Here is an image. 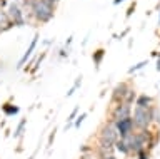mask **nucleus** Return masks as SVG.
Here are the masks:
<instances>
[{"mask_svg": "<svg viewBox=\"0 0 160 159\" xmlns=\"http://www.w3.org/2000/svg\"><path fill=\"white\" fill-rule=\"evenodd\" d=\"M23 10H27L37 24H47L55 15V8L43 0H23Z\"/></svg>", "mask_w": 160, "mask_h": 159, "instance_id": "obj_1", "label": "nucleus"}, {"mask_svg": "<svg viewBox=\"0 0 160 159\" xmlns=\"http://www.w3.org/2000/svg\"><path fill=\"white\" fill-rule=\"evenodd\" d=\"M132 119H133V126L137 131H145V129H152L153 122H152V112L150 107H133L132 111Z\"/></svg>", "mask_w": 160, "mask_h": 159, "instance_id": "obj_2", "label": "nucleus"}, {"mask_svg": "<svg viewBox=\"0 0 160 159\" xmlns=\"http://www.w3.org/2000/svg\"><path fill=\"white\" fill-rule=\"evenodd\" d=\"M118 132L115 129V122L112 121H105L100 124L98 131H97V141H103V142H108V144H115L118 141Z\"/></svg>", "mask_w": 160, "mask_h": 159, "instance_id": "obj_3", "label": "nucleus"}, {"mask_svg": "<svg viewBox=\"0 0 160 159\" xmlns=\"http://www.w3.org/2000/svg\"><path fill=\"white\" fill-rule=\"evenodd\" d=\"M132 111H133V107L128 106V104H125V102L112 104V106H110V111H108V121L117 122V121H122V119L132 117Z\"/></svg>", "mask_w": 160, "mask_h": 159, "instance_id": "obj_4", "label": "nucleus"}, {"mask_svg": "<svg viewBox=\"0 0 160 159\" xmlns=\"http://www.w3.org/2000/svg\"><path fill=\"white\" fill-rule=\"evenodd\" d=\"M7 15L10 17L13 27H23L27 24V19H25V10L18 5L17 2H10L7 7Z\"/></svg>", "mask_w": 160, "mask_h": 159, "instance_id": "obj_5", "label": "nucleus"}, {"mask_svg": "<svg viewBox=\"0 0 160 159\" xmlns=\"http://www.w3.org/2000/svg\"><path fill=\"white\" fill-rule=\"evenodd\" d=\"M130 89H132L130 82H127V81L118 82L117 86L112 89V94H110V104H120V102H123Z\"/></svg>", "mask_w": 160, "mask_h": 159, "instance_id": "obj_6", "label": "nucleus"}, {"mask_svg": "<svg viewBox=\"0 0 160 159\" xmlns=\"http://www.w3.org/2000/svg\"><path fill=\"white\" fill-rule=\"evenodd\" d=\"M115 129H117V132H118V137H128L130 134H133L135 131H137L135 126H133V119L132 117L117 121L115 122Z\"/></svg>", "mask_w": 160, "mask_h": 159, "instance_id": "obj_7", "label": "nucleus"}, {"mask_svg": "<svg viewBox=\"0 0 160 159\" xmlns=\"http://www.w3.org/2000/svg\"><path fill=\"white\" fill-rule=\"evenodd\" d=\"M93 152L98 157H107V156H113L115 152V144H108L103 141H97V144L93 146Z\"/></svg>", "mask_w": 160, "mask_h": 159, "instance_id": "obj_8", "label": "nucleus"}, {"mask_svg": "<svg viewBox=\"0 0 160 159\" xmlns=\"http://www.w3.org/2000/svg\"><path fill=\"white\" fill-rule=\"evenodd\" d=\"M37 44H38V34H35L33 39H32V40H30V44H28L27 50H25V52H23V56L18 59V62H17V69H25V64H27V61H28L30 57H32L33 50L37 49Z\"/></svg>", "mask_w": 160, "mask_h": 159, "instance_id": "obj_9", "label": "nucleus"}, {"mask_svg": "<svg viewBox=\"0 0 160 159\" xmlns=\"http://www.w3.org/2000/svg\"><path fill=\"white\" fill-rule=\"evenodd\" d=\"M115 151L120 152L122 156H132V151H130V142L127 137H120L117 142H115Z\"/></svg>", "mask_w": 160, "mask_h": 159, "instance_id": "obj_10", "label": "nucleus"}, {"mask_svg": "<svg viewBox=\"0 0 160 159\" xmlns=\"http://www.w3.org/2000/svg\"><path fill=\"white\" fill-rule=\"evenodd\" d=\"M153 104H157L155 102V97L152 96H148V94H138L137 96V101H135V107H152Z\"/></svg>", "mask_w": 160, "mask_h": 159, "instance_id": "obj_11", "label": "nucleus"}, {"mask_svg": "<svg viewBox=\"0 0 160 159\" xmlns=\"http://www.w3.org/2000/svg\"><path fill=\"white\" fill-rule=\"evenodd\" d=\"M12 27H13V24H12V20H10V17L7 15V12L0 10V34L10 30Z\"/></svg>", "mask_w": 160, "mask_h": 159, "instance_id": "obj_12", "label": "nucleus"}, {"mask_svg": "<svg viewBox=\"0 0 160 159\" xmlns=\"http://www.w3.org/2000/svg\"><path fill=\"white\" fill-rule=\"evenodd\" d=\"M2 112L7 117H12V116H17V114L20 112V109H18V106H15V104H12V102H5L2 106Z\"/></svg>", "mask_w": 160, "mask_h": 159, "instance_id": "obj_13", "label": "nucleus"}, {"mask_svg": "<svg viewBox=\"0 0 160 159\" xmlns=\"http://www.w3.org/2000/svg\"><path fill=\"white\" fill-rule=\"evenodd\" d=\"M25 127H27V119H20V122L17 124V127L13 131V139H18L20 141L25 134Z\"/></svg>", "mask_w": 160, "mask_h": 159, "instance_id": "obj_14", "label": "nucleus"}, {"mask_svg": "<svg viewBox=\"0 0 160 159\" xmlns=\"http://www.w3.org/2000/svg\"><path fill=\"white\" fill-rule=\"evenodd\" d=\"M103 57H105V49H97V50H93V54H92V61H93V64H95V67H100V64H102V61H103Z\"/></svg>", "mask_w": 160, "mask_h": 159, "instance_id": "obj_15", "label": "nucleus"}, {"mask_svg": "<svg viewBox=\"0 0 160 159\" xmlns=\"http://www.w3.org/2000/svg\"><path fill=\"white\" fill-rule=\"evenodd\" d=\"M150 112H152V122L155 127L160 126V107L157 106V104H153L152 107H150Z\"/></svg>", "mask_w": 160, "mask_h": 159, "instance_id": "obj_16", "label": "nucleus"}, {"mask_svg": "<svg viewBox=\"0 0 160 159\" xmlns=\"http://www.w3.org/2000/svg\"><path fill=\"white\" fill-rule=\"evenodd\" d=\"M137 96H138V94H137V91H135V89L132 87V89H130V91H128V94H127V97H125V104H128V106H135V101H137Z\"/></svg>", "mask_w": 160, "mask_h": 159, "instance_id": "obj_17", "label": "nucleus"}, {"mask_svg": "<svg viewBox=\"0 0 160 159\" xmlns=\"http://www.w3.org/2000/svg\"><path fill=\"white\" fill-rule=\"evenodd\" d=\"M78 111H80L78 107H73V111L68 114V119H67V124H65V129L73 127V122H75V119H77V116H78Z\"/></svg>", "mask_w": 160, "mask_h": 159, "instance_id": "obj_18", "label": "nucleus"}, {"mask_svg": "<svg viewBox=\"0 0 160 159\" xmlns=\"http://www.w3.org/2000/svg\"><path fill=\"white\" fill-rule=\"evenodd\" d=\"M80 86H82V76H80V77H77V81L73 82V86L70 87V91L67 92V97H70V96H73V94L77 92V89H78Z\"/></svg>", "mask_w": 160, "mask_h": 159, "instance_id": "obj_19", "label": "nucleus"}, {"mask_svg": "<svg viewBox=\"0 0 160 159\" xmlns=\"http://www.w3.org/2000/svg\"><path fill=\"white\" fill-rule=\"evenodd\" d=\"M85 119H87V112H82V114H78V116H77V119H75V122H73V127H75V129H78V127L83 124V121H85Z\"/></svg>", "mask_w": 160, "mask_h": 159, "instance_id": "obj_20", "label": "nucleus"}, {"mask_svg": "<svg viewBox=\"0 0 160 159\" xmlns=\"http://www.w3.org/2000/svg\"><path fill=\"white\" fill-rule=\"evenodd\" d=\"M147 61H142V62H138V64H135V66H132V67H130L128 69V74H135V72H137V71H140V69H143L145 66H147Z\"/></svg>", "mask_w": 160, "mask_h": 159, "instance_id": "obj_21", "label": "nucleus"}, {"mask_svg": "<svg viewBox=\"0 0 160 159\" xmlns=\"http://www.w3.org/2000/svg\"><path fill=\"white\" fill-rule=\"evenodd\" d=\"M55 136H57V129H52V131H50V134H48V141H47V147L50 149L52 147V144H53V141H55Z\"/></svg>", "mask_w": 160, "mask_h": 159, "instance_id": "obj_22", "label": "nucleus"}, {"mask_svg": "<svg viewBox=\"0 0 160 159\" xmlns=\"http://www.w3.org/2000/svg\"><path fill=\"white\" fill-rule=\"evenodd\" d=\"M135 157L137 159H150V151L143 149V151H140L138 154H135Z\"/></svg>", "mask_w": 160, "mask_h": 159, "instance_id": "obj_23", "label": "nucleus"}, {"mask_svg": "<svg viewBox=\"0 0 160 159\" xmlns=\"http://www.w3.org/2000/svg\"><path fill=\"white\" fill-rule=\"evenodd\" d=\"M93 157H97L95 156V152H83V154H80V159H93Z\"/></svg>", "mask_w": 160, "mask_h": 159, "instance_id": "obj_24", "label": "nucleus"}, {"mask_svg": "<svg viewBox=\"0 0 160 159\" xmlns=\"http://www.w3.org/2000/svg\"><path fill=\"white\" fill-rule=\"evenodd\" d=\"M93 151V147H90L88 144H83L82 147H80V154H83V152H92Z\"/></svg>", "mask_w": 160, "mask_h": 159, "instance_id": "obj_25", "label": "nucleus"}, {"mask_svg": "<svg viewBox=\"0 0 160 159\" xmlns=\"http://www.w3.org/2000/svg\"><path fill=\"white\" fill-rule=\"evenodd\" d=\"M135 7H137V5H135V2H133L132 5L128 7V10H127V19H128V17H130V15H132V13L135 12Z\"/></svg>", "mask_w": 160, "mask_h": 159, "instance_id": "obj_26", "label": "nucleus"}, {"mask_svg": "<svg viewBox=\"0 0 160 159\" xmlns=\"http://www.w3.org/2000/svg\"><path fill=\"white\" fill-rule=\"evenodd\" d=\"M43 2H47L48 5H52L53 8H57V5H58V2H60V0H43Z\"/></svg>", "mask_w": 160, "mask_h": 159, "instance_id": "obj_27", "label": "nucleus"}, {"mask_svg": "<svg viewBox=\"0 0 160 159\" xmlns=\"http://www.w3.org/2000/svg\"><path fill=\"white\" fill-rule=\"evenodd\" d=\"M155 69H157V72H160V59L157 61V66H155Z\"/></svg>", "mask_w": 160, "mask_h": 159, "instance_id": "obj_28", "label": "nucleus"}, {"mask_svg": "<svg viewBox=\"0 0 160 159\" xmlns=\"http://www.w3.org/2000/svg\"><path fill=\"white\" fill-rule=\"evenodd\" d=\"M98 159H117V157H115V154H113V156H107V157H98Z\"/></svg>", "mask_w": 160, "mask_h": 159, "instance_id": "obj_29", "label": "nucleus"}, {"mask_svg": "<svg viewBox=\"0 0 160 159\" xmlns=\"http://www.w3.org/2000/svg\"><path fill=\"white\" fill-rule=\"evenodd\" d=\"M123 0H113V5H118V3H122Z\"/></svg>", "mask_w": 160, "mask_h": 159, "instance_id": "obj_30", "label": "nucleus"}, {"mask_svg": "<svg viewBox=\"0 0 160 159\" xmlns=\"http://www.w3.org/2000/svg\"><path fill=\"white\" fill-rule=\"evenodd\" d=\"M158 25H160V12H158Z\"/></svg>", "mask_w": 160, "mask_h": 159, "instance_id": "obj_31", "label": "nucleus"}, {"mask_svg": "<svg viewBox=\"0 0 160 159\" xmlns=\"http://www.w3.org/2000/svg\"><path fill=\"white\" fill-rule=\"evenodd\" d=\"M28 159H33V156H30V157H28Z\"/></svg>", "mask_w": 160, "mask_h": 159, "instance_id": "obj_32", "label": "nucleus"}]
</instances>
